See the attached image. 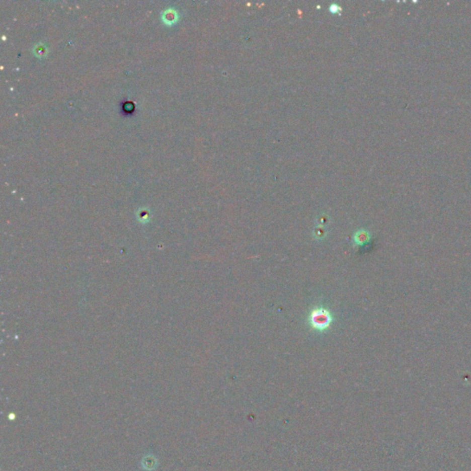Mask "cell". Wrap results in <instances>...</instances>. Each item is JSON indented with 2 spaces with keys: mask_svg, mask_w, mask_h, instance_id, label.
Returning a JSON list of instances; mask_svg holds the SVG:
<instances>
[{
  "mask_svg": "<svg viewBox=\"0 0 471 471\" xmlns=\"http://www.w3.org/2000/svg\"><path fill=\"white\" fill-rule=\"evenodd\" d=\"M308 325L311 329L318 332L328 331L333 322V316L331 311L322 306H317L311 309L308 318Z\"/></svg>",
  "mask_w": 471,
  "mask_h": 471,
  "instance_id": "1",
  "label": "cell"
},
{
  "mask_svg": "<svg viewBox=\"0 0 471 471\" xmlns=\"http://www.w3.org/2000/svg\"><path fill=\"white\" fill-rule=\"evenodd\" d=\"M353 241L355 246H364L370 241L369 232L364 229L355 232L353 237Z\"/></svg>",
  "mask_w": 471,
  "mask_h": 471,
  "instance_id": "2",
  "label": "cell"
},
{
  "mask_svg": "<svg viewBox=\"0 0 471 471\" xmlns=\"http://www.w3.org/2000/svg\"><path fill=\"white\" fill-rule=\"evenodd\" d=\"M176 19V13L173 11H167L165 13H164V20L166 21L167 22H174Z\"/></svg>",
  "mask_w": 471,
  "mask_h": 471,
  "instance_id": "3",
  "label": "cell"
},
{
  "mask_svg": "<svg viewBox=\"0 0 471 471\" xmlns=\"http://www.w3.org/2000/svg\"><path fill=\"white\" fill-rule=\"evenodd\" d=\"M313 235L316 238L317 240H321V239H323L325 238L326 236V230L323 228V227H318L316 228L314 232H313Z\"/></svg>",
  "mask_w": 471,
  "mask_h": 471,
  "instance_id": "4",
  "label": "cell"
},
{
  "mask_svg": "<svg viewBox=\"0 0 471 471\" xmlns=\"http://www.w3.org/2000/svg\"><path fill=\"white\" fill-rule=\"evenodd\" d=\"M134 104L133 102H124L123 103V111L126 113H131L134 112Z\"/></svg>",
  "mask_w": 471,
  "mask_h": 471,
  "instance_id": "5",
  "label": "cell"
}]
</instances>
